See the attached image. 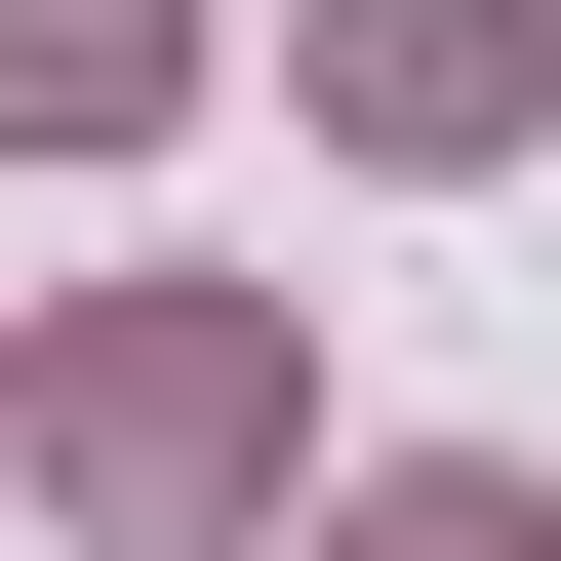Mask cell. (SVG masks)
Segmentation results:
<instances>
[{"label": "cell", "mask_w": 561, "mask_h": 561, "mask_svg": "<svg viewBox=\"0 0 561 561\" xmlns=\"http://www.w3.org/2000/svg\"><path fill=\"white\" fill-rule=\"evenodd\" d=\"M362 561H561V522H522V481H401V522H362Z\"/></svg>", "instance_id": "1"}]
</instances>
